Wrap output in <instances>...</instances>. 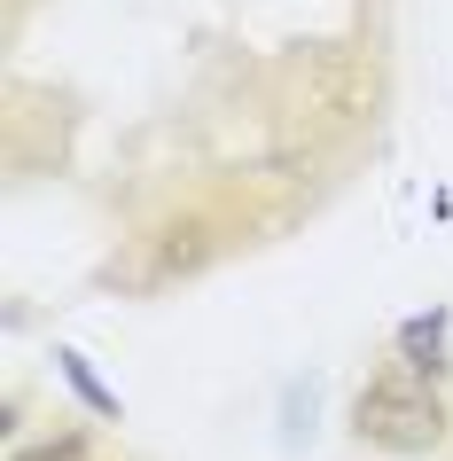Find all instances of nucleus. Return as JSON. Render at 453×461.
Instances as JSON below:
<instances>
[{
  "instance_id": "nucleus-1",
  "label": "nucleus",
  "mask_w": 453,
  "mask_h": 461,
  "mask_svg": "<svg viewBox=\"0 0 453 461\" xmlns=\"http://www.w3.org/2000/svg\"><path fill=\"white\" fill-rule=\"evenodd\" d=\"M352 430L367 438V446H383V454H430V446L446 438V407H438L422 384H406V375H383V384L359 391Z\"/></svg>"
},
{
  "instance_id": "nucleus-2",
  "label": "nucleus",
  "mask_w": 453,
  "mask_h": 461,
  "mask_svg": "<svg viewBox=\"0 0 453 461\" xmlns=\"http://www.w3.org/2000/svg\"><path fill=\"white\" fill-rule=\"evenodd\" d=\"M446 329H453V321H446V305L414 313V321L399 329V360L414 367V375H438V367H446Z\"/></svg>"
},
{
  "instance_id": "nucleus-3",
  "label": "nucleus",
  "mask_w": 453,
  "mask_h": 461,
  "mask_svg": "<svg viewBox=\"0 0 453 461\" xmlns=\"http://www.w3.org/2000/svg\"><path fill=\"white\" fill-rule=\"evenodd\" d=\"M55 360H63V375H71V391H78V399H86V407H95V414H118V399H110V391L95 384V367L78 360V352H55Z\"/></svg>"
},
{
  "instance_id": "nucleus-4",
  "label": "nucleus",
  "mask_w": 453,
  "mask_h": 461,
  "mask_svg": "<svg viewBox=\"0 0 453 461\" xmlns=\"http://www.w3.org/2000/svg\"><path fill=\"white\" fill-rule=\"evenodd\" d=\"M24 461H78V438H63V446H48V454H24Z\"/></svg>"
}]
</instances>
